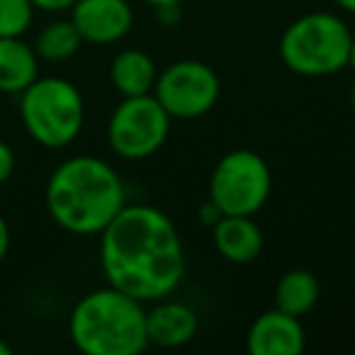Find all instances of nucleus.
Returning a JSON list of instances; mask_svg holds the SVG:
<instances>
[{
    "instance_id": "f257e3e1",
    "label": "nucleus",
    "mask_w": 355,
    "mask_h": 355,
    "mask_svg": "<svg viewBox=\"0 0 355 355\" xmlns=\"http://www.w3.org/2000/svg\"><path fill=\"white\" fill-rule=\"evenodd\" d=\"M100 266L107 285L139 302H158L185 277L183 241L158 207L124 205L100 232Z\"/></svg>"
},
{
    "instance_id": "f03ea898",
    "label": "nucleus",
    "mask_w": 355,
    "mask_h": 355,
    "mask_svg": "<svg viewBox=\"0 0 355 355\" xmlns=\"http://www.w3.org/2000/svg\"><path fill=\"white\" fill-rule=\"evenodd\" d=\"M46 212L64 232L100 234L127 205L122 178L98 156H73L56 166L46 183Z\"/></svg>"
},
{
    "instance_id": "7ed1b4c3",
    "label": "nucleus",
    "mask_w": 355,
    "mask_h": 355,
    "mask_svg": "<svg viewBox=\"0 0 355 355\" xmlns=\"http://www.w3.org/2000/svg\"><path fill=\"white\" fill-rule=\"evenodd\" d=\"M69 334L85 355H139L148 345L144 302L112 285L88 292L71 311Z\"/></svg>"
},
{
    "instance_id": "20e7f679",
    "label": "nucleus",
    "mask_w": 355,
    "mask_h": 355,
    "mask_svg": "<svg viewBox=\"0 0 355 355\" xmlns=\"http://www.w3.org/2000/svg\"><path fill=\"white\" fill-rule=\"evenodd\" d=\"M20 117L27 134L40 146L64 148L80 134L85 103L80 90L59 76L37 78L20 93Z\"/></svg>"
},
{
    "instance_id": "39448f33",
    "label": "nucleus",
    "mask_w": 355,
    "mask_h": 355,
    "mask_svg": "<svg viewBox=\"0 0 355 355\" xmlns=\"http://www.w3.org/2000/svg\"><path fill=\"white\" fill-rule=\"evenodd\" d=\"M350 30L334 12L302 15L282 32L280 56L300 76H331L348 66Z\"/></svg>"
},
{
    "instance_id": "423d86ee",
    "label": "nucleus",
    "mask_w": 355,
    "mask_h": 355,
    "mask_svg": "<svg viewBox=\"0 0 355 355\" xmlns=\"http://www.w3.org/2000/svg\"><path fill=\"white\" fill-rule=\"evenodd\" d=\"M272 175L266 158L248 148L222 156L209 178V200L222 214L253 217L270 198Z\"/></svg>"
},
{
    "instance_id": "0eeeda50",
    "label": "nucleus",
    "mask_w": 355,
    "mask_h": 355,
    "mask_svg": "<svg viewBox=\"0 0 355 355\" xmlns=\"http://www.w3.org/2000/svg\"><path fill=\"white\" fill-rule=\"evenodd\" d=\"M171 119L173 117L153 98V93L124 98L110 117L107 141L119 158L141 161L153 156L166 144Z\"/></svg>"
},
{
    "instance_id": "6e6552de",
    "label": "nucleus",
    "mask_w": 355,
    "mask_h": 355,
    "mask_svg": "<svg viewBox=\"0 0 355 355\" xmlns=\"http://www.w3.org/2000/svg\"><path fill=\"white\" fill-rule=\"evenodd\" d=\"M222 83L212 66L202 61H175L163 73H158L153 85V98L163 105L171 117L195 119L207 114L217 105Z\"/></svg>"
},
{
    "instance_id": "1a4fd4ad",
    "label": "nucleus",
    "mask_w": 355,
    "mask_h": 355,
    "mask_svg": "<svg viewBox=\"0 0 355 355\" xmlns=\"http://www.w3.org/2000/svg\"><path fill=\"white\" fill-rule=\"evenodd\" d=\"M71 22L88 44H114L129 35L134 12L127 0H76Z\"/></svg>"
},
{
    "instance_id": "9d476101",
    "label": "nucleus",
    "mask_w": 355,
    "mask_h": 355,
    "mask_svg": "<svg viewBox=\"0 0 355 355\" xmlns=\"http://www.w3.org/2000/svg\"><path fill=\"white\" fill-rule=\"evenodd\" d=\"M246 345L251 355H300L306 345L304 326L300 324V316L275 306L253 321Z\"/></svg>"
},
{
    "instance_id": "9b49d317",
    "label": "nucleus",
    "mask_w": 355,
    "mask_h": 355,
    "mask_svg": "<svg viewBox=\"0 0 355 355\" xmlns=\"http://www.w3.org/2000/svg\"><path fill=\"white\" fill-rule=\"evenodd\" d=\"M212 241L219 256L236 266L253 263L266 246L261 227L241 214H222V219L212 227Z\"/></svg>"
},
{
    "instance_id": "f8f14e48",
    "label": "nucleus",
    "mask_w": 355,
    "mask_h": 355,
    "mask_svg": "<svg viewBox=\"0 0 355 355\" xmlns=\"http://www.w3.org/2000/svg\"><path fill=\"white\" fill-rule=\"evenodd\" d=\"M198 334V314L183 302H161L146 311L148 343L161 348H178Z\"/></svg>"
},
{
    "instance_id": "ddd939ff",
    "label": "nucleus",
    "mask_w": 355,
    "mask_h": 355,
    "mask_svg": "<svg viewBox=\"0 0 355 355\" xmlns=\"http://www.w3.org/2000/svg\"><path fill=\"white\" fill-rule=\"evenodd\" d=\"M40 78V56L22 37H0V93L20 95Z\"/></svg>"
},
{
    "instance_id": "4468645a",
    "label": "nucleus",
    "mask_w": 355,
    "mask_h": 355,
    "mask_svg": "<svg viewBox=\"0 0 355 355\" xmlns=\"http://www.w3.org/2000/svg\"><path fill=\"white\" fill-rule=\"evenodd\" d=\"M110 78L122 98H137V95L153 93L158 71L153 59L141 49H124L112 59Z\"/></svg>"
},
{
    "instance_id": "2eb2a0df",
    "label": "nucleus",
    "mask_w": 355,
    "mask_h": 355,
    "mask_svg": "<svg viewBox=\"0 0 355 355\" xmlns=\"http://www.w3.org/2000/svg\"><path fill=\"white\" fill-rule=\"evenodd\" d=\"M319 280L314 272L295 270L285 272L275 285V306L292 316H304L306 311L314 309V304L319 302Z\"/></svg>"
},
{
    "instance_id": "dca6fc26",
    "label": "nucleus",
    "mask_w": 355,
    "mask_h": 355,
    "mask_svg": "<svg viewBox=\"0 0 355 355\" xmlns=\"http://www.w3.org/2000/svg\"><path fill=\"white\" fill-rule=\"evenodd\" d=\"M83 44V37L76 30L71 20H54L46 27H42L35 40V51L40 61H66L76 54Z\"/></svg>"
},
{
    "instance_id": "f3484780",
    "label": "nucleus",
    "mask_w": 355,
    "mask_h": 355,
    "mask_svg": "<svg viewBox=\"0 0 355 355\" xmlns=\"http://www.w3.org/2000/svg\"><path fill=\"white\" fill-rule=\"evenodd\" d=\"M32 0H0V37H22L32 25Z\"/></svg>"
},
{
    "instance_id": "a211bd4d",
    "label": "nucleus",
    "mask_w": 355,
    "mask_h": 355,
    "mask_svg": "<svg viewBox=\"0 0 355 355\" xmlns=\"http://www.w3.org/2000/svg\"><path fill=\"white\" fill-rule=\"evenodd\" d=\"M15 173V151L10 144H6L0 139V185L8 183Z\"/></svg>"
},
{
    "instance_id": "6ab92c4d",
    "label": "nucleus",
    "mask_w": 355,
    "mask_h": 355,
    "mask_svg": "<svg viewBox=\"0 0 355 355\" xmlns=\"http://www.w3.org/2000/svg\"><path fill=\"white\" fill-rule=\"evenodd\" d=\"M35 10H44V12H64L71 10L76 6V0H32Z\"/></svg>"
},
{
    "instance_id": "aec40b11",
    "label": "nucleus",
    "mask_w": 355,
    "mask_h": 355,
    "mask_svg": "<svg viewBox=\"0 0 355 355\" xmlns=\"http://www.w3.org/2000/svg\"><path fill=\"white\" fill-rule=\"evenodd\" d=\"M222 219V212H219V207L212 202V200H207V202L200 207V222L209 224V227H214V224Z\"/></svg>"
},
{
    "instance_id": "412c9836",
    "label": "nucleus",
    "mask_w": 355,
    "mask_h": 355,
    "mask_svg": "<svg viewBox=\"0 0 355 355\" xmlns=\"http://www.w3.org/2000/svg\"><path fill=\"white\" fill-rule=\"evenodd\" d=\"M8 251H10V227H8L6 217L0 214V263L6 261Z\"/></svg>"
},
{
    "instance_id": "4be33fe9",
    "label": "nucleus",
    "mask_w": 355,
    "mask_h": 355,
    "mask_svg": "<svg viewBox=\"0 0 355 355\" xmlns=\"http://www.w3.org/2000/svg\"><path fill=\"white\" fill-rule=\"evenodd\" d=\"M144 3H148V6H153V8H163V6H180L185 0H144Z\"/></svg>"
},
{
    "instance_id": "5701e85b",
    "label": "nucleus",
    "mask_w": 355,
    "mask_h": 355,
    "mask_svg": "<svg viewBox=\"0 0 355 355\" xmlns=\"http://www.w3.org/2000/svg\"><path fill=\"white\" fill-rule=\"evenodd\" d=\"M348 66L355 71V35L350 37V51H348Z\"/></svg>"
},
{
    "instance_id": "b1692460",
    "label": "nucleus",
    "mask_w": 355,
    "mask_h": 355,
    "mask_svg": "<svg viewBox=\"0 0 355 355\" xmlns=\"http://www.w3.org/2000/svg\"><path fill=\"white\" fill-rule=\"evenodd\" d=\"M336 6H340L343 10H348V12H355V0H334Z\"/></svg>"
},
{
    "instance_id": "393cba45",
    "label": "nucleus",
    "mask_w": 355,
    "mask_h": 355,
    "mask_svg": "<svg viewBox=\"0 0 355 355\" xmlns=\"http://www.w3.org/2000/svg\"><path fill=\"white\" fill-rule=\"evenodd\" d=\"M12 353V348L6 343V340H0V355H10Z\"/></svg>"
},
{
    "instance_id": "a878e982",
    "label": "nucleus",
    "mask_w": 355,
    "mask_h": 355,
    "mask_svg": "<svg viewBox=\"0 0 355 355\" xmlns=\"http://www.w3.org/2000/svg\"><path fill=\"white\" fill-rule=\"evenodd\" d=\"M350 107H353V112H355V85L350 88Z\"/></svg>"
}]
</instances>
